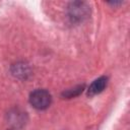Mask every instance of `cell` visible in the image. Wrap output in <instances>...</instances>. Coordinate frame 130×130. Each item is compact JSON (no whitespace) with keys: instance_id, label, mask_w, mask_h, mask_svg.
<instances>
[{"instance_id":"1","label":"cell","mask_w":130,"mask_h":130,"mask_svg":"<svg viewBox=\"0 0 130 130\" xmlns=\"http://www.w3.org/2000/svg\"><path fill=\"white\" fill-rule=\"evenodd\" d=\"M90 13V8L85 2L75 1L71 2L68 6V15L72 21L80 22L87 18Z\"/></svg>"},{"instance_id":"2","label":"cell","mask_w":130,"mask_h":130,"mask_svg":"<svg viewBox=\"0 0 130 130\" xmlns=\"http://www.w3.org/2000/svg\"><path fill=\"white\" fill-rule=\"evenodd\" d=\"M29 103L37 110H46L52 103V96L46 89H36L29 95Z\"/></svg>"},{"instance_id":"3","label":"cell","mask_w":130,"mask_h":130,"mask_svg":"<svg viewBox=\"0 0 130 130\" xmlns=\"http://www.w3.org/2000/svg\"><path fill=\"white\" fill-rule=\"evenodd\" d=\"M107 82H108V78L105 76L99 77L96 78L88 87V94L89 95H94L98 94L100 92H102L105 87L107 86Z\"/></svg>"},{"instance_id":"4","label":"cell","mask_w":130,"mask_h":130,"mask_svg":"<svg viewBox=\"0 0 130 130\" xmlns=\"http://www.w3.org/2000/svg\"><path fill=\"white\" fill-rule=\"evenodd\" d=\"M84 86L83 85H79L77 87H74V88H71V89H68L67 91H64L63 92V96L65 98H74L76 95H78L79 93L82 92Z\"/></svg>"}]
</instances>
